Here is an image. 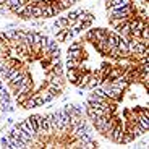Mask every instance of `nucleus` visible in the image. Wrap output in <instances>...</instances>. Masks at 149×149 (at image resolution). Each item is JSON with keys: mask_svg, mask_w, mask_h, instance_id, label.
Here are the masks:
<instances>
[{"mask_svg": "<svg viewBox=\"0 0 149 149\" xmlns=\"http://www.w3.org/2000/svg\"><path fill=\"white\" fill-rule=\"evenodd\" d=\"M94 33H96V41H107V29L99 28V29H94Z\"/></svg>", "mask_w": 149, "mask_h": 149, "instance_id": "obj_1", "label": "nucleus"}, {"mask_svg": "<svg viewBox=\"0 0 149 149\" xmlns=\"http://www.w3.org/2000/svg\"><path fill=\"white\" fill-rule=\"evenodd\" d=\"M76 78H78L76 70H74V68H67V79L71 83V84H74V83H76Z\"/></svg>", "mask_w": 149, "mask_h": 149, "instance_id": "obj_2", "label": "nucleus"}, {"mask_svg": "<svg viewBox=\"0 0 149 149\" xmlns=\"http://www.w3.org/2000/svg\"><path fill=\"white\" fill-rule=\"evenodd\" d=\"M68 50H83V45H81V42H73V44H70V47H68Z\"/></svg>", "mask_w": 149, "mask_h": 149, "instance_id": "obj_3", "label": "nucleus"}, {"mask_svg": "<svg viewBox=\"0 0 149 149\" xmlns=\"http://www.w3.org/2000/svg\"><path fill=\"white\" fill-rule=\"evenodd\" d=\"M86 39H88L89 42H94V41H96V33H94V29H91L89 33L86 34Z\"/></svg>", "mask_w": 149, "mask_h": 149, "instance_id": "obj_4", "label": "nucleus"}, {"mask_svg": "<svg viewBox=\"0 0 149 149\" xmlns=\"http://www.w3.org/2000/svg\"><path fill=\"white\" fill-rule=\"evenodd\" d=\"M2 146L3 148H10V136L8 138H2Z\"/></svg>", "mask_w": 149, "mask_h": 149, "instance_id": "obj_5", "label": "nucleus"}, {"mask_svg": "<svg viewBox=\"0 0 149 149\" xmlns=\"http://www.w3.org/2000/svg\"><path fill=\"white\" fill-rule=\"evenodd\" d=\"M3 42H5V41H3V37H2V33H0V45L3 44Z\"/></svg>", "mask_w": 149, "mask_h": 149, "instance_id": "obj_6", "label": "nucleus"}, {"mask_svg": "<svg viewBox=\"0 0 149 149\" xmlns=\"http://www.w3.org/2000/svg\"><path fill=\"white\" fill-rule=\"evenodd\" d=\"M0 3H5V0H0Z\"/></svg>", "mask_w": 149, "mask_h": 149, "instance_id": "obj_7", "label": "nucleus"}]
</instances>
